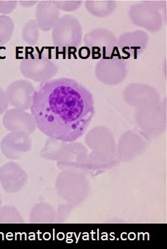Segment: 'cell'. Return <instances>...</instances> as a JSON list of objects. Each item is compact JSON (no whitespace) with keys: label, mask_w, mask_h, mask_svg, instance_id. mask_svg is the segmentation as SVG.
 I'll return each mask as SVG.
<instances>
[{"label":"cell","mask_w":167,"mask_h":249,"mask_svg":"<svg viewBox=\"0 0 167 249\" xmlns=\"http://www.w3.org/2000/svg\"><path fill=\"white\" fill-rule=\"evenodd\" d=\"M37 1H19L18 3L21 7L25 8H29V7H33V5L37 3Z\"/></svg>","instance_id":"29"},{"label":"cell","mask_w":167,"mask_h":249,"mask_svg":"<svg viewBox=\"0 0 167 249\" xmlns=\"http://www.w3.org/2000/svg\"><path fill=\"white\" fill-rule=\"evenodd\" d=\"M149 35L143 30L121 34L117 38V48L121 56L137 58L144 53L149 43Z\"/></svg>","instance_id":"10"},{"label":"cell","mask_w":167,"mask_h":249,"mask_svg":"<svg viewBox=\"0 0 167 249\" xmlns=\"http://www.w3.org/2000/svg\"><path fill=\"white\" fill-rule=\"evenodd\" d=\"M17 1H0V13L7 16L10 14L17 7Z\"/></svg>","instance_id":"27"},{"label":"cell","mask_w":167,"mask_h":249,"mask_svg":"<svg viewBox=\"0 0 167 249\" xmlns=\"http://www.w3.org/2000/svg\"><path fill=\"white\" fill-rule=\"evenodd\" d=\"M20 70L25 78L44 83L55 77L59 71V67L48 54L35 51L21 60Z\"/></svg>","instance_id":"3"},{"label":"cell","mask_w":167,"mask_h":249,"mask_svg":"<svg viewBox=\"0 0 167 249\" xmlns=\"http://www.w3.org/2000/svg\"><path fill=\"white\" fill-rule=\"evenodd\" d=\"M2 124L9 131H26L29 134L34 133L36 124L32 113H28L21 109H9L4 113Z\"/></svg>","instance_id":"17"},{"label":"cell","mask_w":167,"mask_h":249,"mask_svg":"<svg viewBox=\"0 0 167 249\" xmlns=\"http://www.w3.org/2000/svg\"><path fill=\"white\" fill-rule=\"evenodd\" d=\"M21 223H24L23 216L15 206H5L0 208V224Z\"/></svg>","instance_id":"23"},{"label":"cell","mask_w":167,"mask_h":249,"mask_svg":"<svg viewBox=\"0 0 167 249\" xmlns=\"http://www.w3.org/2000/svg\"><path fill=\"white\" fill-rule=\"evenodd\" d=\"M135 119L142 136L151 140L166 129V108L162 102L137 107Z\"/></svg>","instance_id":"4"},{"label":"cell","mask_w":167,"mask_h":249,"mask_svg":"<svg viewBox=\"0 0 167 249\" xmlns=\"http://www.w3.org/2000/svg\"><path fill=\"white\" fill-rule=\"evenodd\" d=\"M74 206H71L69 203L60 205L59 207H58V212H57V214H58L57 222H64L65 219L68 217V214L71 213V211L74 209Z\"/></svg>","instance_id":"26"},{"label":"cell","mask_w":167,"mask_h":249,"mask_svg":"<svg viewBox=\"0 0 167 249\" xmlns=\"http://www.w3.org/2000/svg\"><path fill=\"white\" fill-rule=\"evenodd\" d=\"M123 96L126 103L134 107L161 102L157 90L145 83H131L124 89Z\"/></svg>","instance_id":"14"},{"label":"cell","mask_w":167,"mask_h":249,"mask_svg":"<svg viewBox=\"0 0 167 249\" xmlns=\"http://www.w3.org/2000/svg\"><path fill=\"white\" fill-rule=\"evenodd\" d=\"M9 105L10 104H9L7 93L0 88V115H3L7 112Z\"/></svg>","instance_id":"28"},{"label":"cell","mask_w":167,"mask_h":249,"mask_svg":"<svg viewBox=\"0 0 167 249\" xmlns=\"http://www.w3.org/2000/svg\"><path fill=\"white\" fill-rule=\"evenodd\" d=\"M35 90L33 84L29 80H19L13 82L6 90L9 104L13 107L21 110L31 109Z\"/></svg>","instance_id":"15"},{"label":"cell","mask_w":167,"mask_h":249,"mask_svg":"<svg viewBox=\"0 0 167 249\" xmlns=\"http://www.w3.org/2000/svg\"><path fill=\"white\" fill-rule=\"evenodd\" d=\"M67 145V142L55 138L48 137L40 151V156L45 160L58 161Z\"/></svg>","instance_id":"21"},{"label":"cell","mask_w":167,"mask_h":249,"mask_svg":"<svg viewBox=\"0 0 167 249\" xmlns=\"http://www.w3.org/2000/svg\"><path fill=\"white\" fill-rule=\"evenodd\" d=\"M95 73L100 83L106 86H117L127 78V61L118 53L99 60L95 66Z\"/></svg>","instance_id":"8"},{"label":"cell","mask_w":167,"mask_h":249,"mask_svg":"<svg viewBox=\"0 0 167 249\" xmlns=\"http://www.w3.org/2000/svg\"><path fill=\"white\" fill-rule=\"evenodd\" d=\"M85 143L94 153L117 157V143L112 132L104 126H97L88 132Z\"/></svg>","instance_id":"9"},{"label":"cell","mask_w":167,"mask_h":249,"mask_svg":"<svg viewBox=\"0 0 167 249\" xmlns=\"http://www.w3.org/2000/svg\"><path fill=\"white\" fill-rule=\"evenodd\" d=\"M13 18L8 16H0V47L4 46L11 39L14 32Z\"/></svg>","instance_id":"22"},{"label":"cell","mask_w":167,"mask_h":249,"mask_svg":"<svg viewBox=\"0 0 167 249\" xmlns=\"http://www.w3.org/2000/svg\"><path fill=\"white\" fill-rule=\"evenodd\" d=\"M1 203H2V200H1V197L0 196V208H1Z\"/></svg>","instance_id":"30"},{"label":"cell","mask_w":167,"mask_h":249,"mask_svg":"<svg viewBox=\"0 0 167 249\" xmlns=\"http://www.w3.org/2000/svg\"><path fill=\"white\" fill-rule=\"evenodd\" d=\"M87 149L80 142L67 143L58 160V166L62 171H76L84 174L87 160Z\"/></svg>","instance_id":"13"},{"label":"cell","mask_w":167,"mask_h":249,"mask_svg":"<svg viewBox=\"0 0 167 249\" xmlns=\"http://www.w3.org/2000/svg\"><path fill=\"white\" fill-rule=\"evenodd\" d=\"M29 219L31 223H55L58 220V214L50 205L40 203L33 206Z\"/></svg>","instance_id":"19"},{"label":"cell","mask_w":167,"mask_h":249,"mask_svg":"<svg viewBox=\"0 0 167 249\" xmlns=\"http://www.w3.org/2000/svg\"><path fill=\"white\" fill-rule=\"evenodd\" d=\"M61 18V11L54 5L53 1H39L36 8V20L38 28L43 32L52 30Z\"/></svg>","instance_id":"18"},{"label":"cell","mask_w":167,"mask_h":249,"mask_svg":"<svg viewBox=\"0 0 167 249\" xmlns=\"http://www.w3.org/2000/svg\"><path fill=\"white\" fill-rule=\"evenodd\" d=\"M29 179L27 173L17 162L10 161L0 167V183L7 193L21 190Z\"/></svg>","instance_id":"16"},{"label":"cell","mask_w":167,"mask_h":249,"mask_svg":"<svg viewBox=\"0 0 167 249\" xmlns=\"http://www.w3.org/2000/svg\"><path fill=\"white\" fill-rule=\"evenodd\" d=\"M31 134L26 131H13L6 135L0 143L3 155L10 160H17L32 148Z\"/></svg>","instance_id":"12"},{"label":"cell","mask_w":167,"mask_h":249,"mask_svg":"<svg viewBox=\"0 0 167 249\" xmlns=\"http://www.w3.org/2000/svg\"><path fill=\"white\" fill-rule=\"evenodd\" d=\"M159 4L160 3L156 1L132 4L128 12L130 21L151 33L159 32L163 26V17L159 10Z\"/></svg>","instance_id":"7"},{"label":"cell","mask_w":167,"mask_h":249,"mask_svg":"<svg viewBox=\"0 0 167 249\" xmlns=\"http://www.w3.org/2000/svg\"><path fill=\"white\" fill-rule=\"evenodd\" d=\"M148 146L146 139L134 130H127L118 139L117 158L121 162H127L142 155Z\"/></svg>","instance_id":"11"},{"label":"cell","mask_w":167,"mask_h":249,"mask_svg":"<svg viewBox=\"0 0 167 249\" xmlns=\"http://www.w3.org/2000/svg\"><path fill=\"white\" fill-rule=\"evenodd\" d=\"M57 193L71 206H80L88 194V182L84 174L76 171H63L55 183Z\"/></svg>","instance_id":"5"},{"label":"cell","mask_w":167,"mask_h":249,"mask_svg":"<svg viewBox=\"0 0 167 249\" xmlns=\"http://www.w3.org/2000/svg\"><path fill=\"white\" fill-rule=\"evenodd\" d=\"M84 4L86 10L92 16L98 18L111 16L117 7V1L112 0H87L85 1Z\"/></svg>","instance_id":"20"},{"label":"cell","mask_w":167,"mask_h":249,"mask_svg":"<svg viewBox=\"0 0 167 249\" xmlns=\"http://www.w3.org/2000/svg\"><path fill=\"white\" fill-rule=\"evenodd\" d=\"M52 40L57 51L69 56L81 46L83 26L72 15H64L52 28Z\"/></svg>","instance_id":"2"},{"label":"cell","mask_w":167,"mask_h":249,"mask_svg":"<svg viewBox=\"0 0 167 249\" xmlns=\"http://www.w3.org/2000/svg\"><path fill=\"white\" fill-rule=\"evenodd\" d=\"M84 45L95 59H103L118 53L117 36L105 28H95L86 33L84 36Z\"/></svg>","instance_id":"6"},{"label":"cell","mask_w":167,"mask_h":249,"mask_svg":"<svg viewBox=\"0 0 167 249\" xmlns=\"http://www.w3.org/2000/svg\"><path fill=\"white\" fill-rule=\"evenodd\" d=\"M83 2V1H53L57 9L66 12L76 11L81 7Z\"/></svg>","instance_id":"25"},{"label":"cell","mask_w":167,"mask_h":249,"mask_svg":"<svg viewBox=\"0 0 167 249\" xmlns=\"http://www.w3.org/2000/svg\"><path fill=\"white\" fill-rule=\"evenodd\" d=\"M22 39L30 45L37 43L39 39V29L36 20L32 19L24 25L22 30Z\"/></svg>","instance_id":"24"},{"label":"cell","mask_w":167,"mask_h":249,"mask_svg":"<svg viewBox=\"0 0 167 249\" xmlns=\"http://www.w3.org/2000/svg\"><path fill=\"white\" fill-rule=\"evenodd\" d=\"M95 112L92 93L75 80L66 77L41 83L31 108L41 132L66 142L83 136Z\"/></svg>","instance_id":"1"}]
</instances>
